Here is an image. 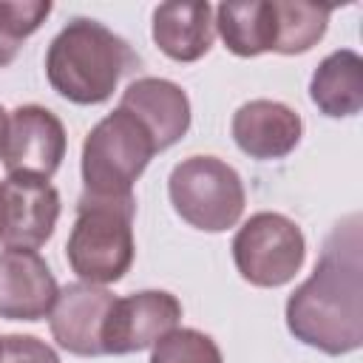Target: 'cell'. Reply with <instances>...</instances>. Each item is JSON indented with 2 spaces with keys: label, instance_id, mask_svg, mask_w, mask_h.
<instances>
[{
  "label": "cell",
  "instance_id": "obj_1",
  "mask_svg": "<svg viewBox=\"0 0 363 363\" xmlns=\"http://www.w3.org/2000/svg\"><path fill=\"white\" fill-rule=\"evenodd\" d=\"M286 329L309 349L349 354L363 343V233L360 216L340 218L312 275L286 298Z\"/></svg>",
  "mask_w": 363,
  "mask_h": 363
},
{
  "label": "cell",
  "instance_id": "obj_21",
  "mask_svg": "<svg viewBox=\"0 0 363 363\" xmlns=\"http://www.w3.org/2000/svg\"><path fill=\"white\" fill-rule=\"evenodd\" d=\"M6 119H9V113L3 111V105H0V147H3V133H6Z\"/></svg>",
  "mask_w": 363,
  "mask_h": 363
},
{
  "label": "cell",
  "instance_id": "obj_16",
  "mask_svg": "<svg viewBox=\"0 0 363 363\" xmlns=\"http://www.w3.org/2000/svg\"><path fill=\"white\" fill-rule=\"evenodd\" d=\"M213 26L227 51L235 57H258L272 51L275 14L272 0H241L221 3L213 9Z\"/></svg>",
  "mask_w": 363,
  "mask_h": 363
},
{
  "label": "cell",
  "instance_id": "obj_2",
  "mask_svg": "<svg viewBox=\"0 0 363 363\" xmlns=\"http://www.w3.org/2000/svg\"><path fill=\"white\" fill-rule=\"evenodd\" d=\"M139 57L108 26L91 17H74L45 51L48 85L74 105H99L113 96Z\"/></svg>",
  "mask_w": 363,
  "mask_h": 363
},
{
  "label": "cell",
  "instance_id": "obj_13",
  "mask_svg": "<svg viewBox=\"0 0 363 363\" xmlns=\"http://www.w3.org/2000/svg\"><path fill=\"white\" fill-rule=\"evenodd\" d=\"M116 108L133 113L153 136L156 150H167L190 130V99L182 85L162 77H139L125 91Z\"/></svg>",
  "mask_w": 363,
  "mask_h": 363
},
{
  "label": "cell",
  "instance_id": "obj_17",
  "mask_svg": "<svg viewBox=\"0 0 363 363\" xmlns=\"http://www.w3.org/2000/svg\"><path fill=\"white\" fill-rule=\"evenodd\" d=\"M275 14V54H306L312 45L320 43L326 34L332 9L318 3H298V0H272Z\"/></svg>",
  "mask_w": 363,
  "mask_h": 363
},
{
  "label": "cell",
  "instance_id": "obj_4",
  "mask_svg": "<svg viewBox=\"0 0 363 363\" xmlns=\"http://www.w3.org/2000/svg\"><path fill=\"white\" fill-rule=\"evenodd\" d=\"M156 150L150 130L125 108L102 116L82 142V184L88 196H133V182L145 173Z\"/></svg>",
  "mask_w": 363,
  "mask_h": 363
},
{
  "label": "cell",
  "instance_id": "obj_12",
  "mask_svg": "<svg viewBox=\"0 0 363 363\" xmlns=\"http://www.w3.org/2000/svg\"><path fill=\"white\" fill-rule=\"evenodd\" d=\"M230 130L241 153L250 159L272 162L289 156L298 147L303 122L295 108L278 99H250L233 113Z\"/></svg>",
  "mask_w": 363,
  "mask_h": 363
},
{
  "label": "cell",
  "instance_id": "obj_15",
  "mask_svg": "<svg viewBox=\"0 0 363 363\" xmlns=\"http://www.w3.org/2000/svg\"><path fill=\"white\" fill-rule=\"evenodd\" d=\"M309 99L318 105L323 116L343 119L354 116L363 108V60L352 48H337L326 54L312 79H309Z\"/></svg>",
  "mask_w": 363,
  "mask_h": 363
},
{
  "label": "cell",
  "instance_id": "obj_6",
  "mask_svg": "<svg viewBox=\"0 0 363 363\" xmlns=\"http://www.w3.org/2000/svg\"><path fill=\"white\" fill-rule=\"evenodd\" d=\"M233 264L238 275L264 289L289 284L306 258V238L301 227L281 213H252L233 235Z\"/></svg>",
  "mask_w": 363,
  "mask_h": 363
},
{
  "label": "cell",
  "instance_id": "obj_7",
  "mask_svg": "<svg viewBox=\"0 0 363 363\" xmlns=\"http://www.w3.org/2000/svg\"><path fill=\"white\" fill-rule=\"evenodd\" d=\"M65 128L57 113L43 105H20L6 119L0 162L6 173L51 179L65 159Z\"/></svg>",
  "mask_w": 363,
  "mask_h": 363
},
{
  "label": "cell",
  "instance_id": "obj_3",
  "mask_svg": "<svg viewBox=\"0 0 363 363\" xmlns=\"http://www.w3.org/2000/svg\"><path fill=\"white\" fill-rule=\"evenodd\" d=\"M133 216L136 199H99L82 193L77 201V221L71 227L65 258L71 272L85 284H116L133 264Z\"/></svg>",
  "mask_w": 363,
  "mask_h": 363
},
{
  "label": "cell",
  "instance_id": "obj_10",
  "mask_svg": "<svg viewBox=\"0 0 363 363\" xmlns=\"http://www.w3.org/2000/svg\"><path fill=\"white\" fill-rule=\"evenodd\" d=\"M113 306V292L96 284H65L57 292V301L48 312V326L60 349L79 354V357H96L102 352V329L105 318Z\"/></svg>",
  "mask_w": 363,
  "mask_h": 363
},
{
  "label": "cell",
  "instance_id": "obj_18",
  "mask_svg": "<svg viewBox=\"0 0 363 363\" xmlns=\"http://www.w3.org/2000/svg\"><path fill=\"white\" fill-rule=\"evenodd\" d=\"M150 349V363H224L216 340L190 326H176Z\"/></svg>",
  "mask_w": 363,
  "mask_h": 363
},
{
  "label": "cell",
  "instance_id": "obj_19",
  "mask_svg": "<svg viewBox=\"0 0 363 363\" xmlns=\"http://www.w3.org/2000/svg\"><path fill=\"white\" fill-rule=\"evenodd\" d=\"M0 363H60V354L34 335L0 337Z\"/></svg>",
  "mask_w": 363,
  "mask_h": 363
},
{
  "label": "cell",
  "instance_id": "obj_8",
  "mask_svg": "<svg viewBox=\"0 0 363 363\" xmlns=\"http://www.w3.org/2000/svg\"><path fill=\"white\" fill-rule=\"evenodd\" d=\"M60 193L51 182L11 173L0 182V244L6 250H40L57 227Z\"/></svg>",
  "mask_w": 363,
  "mask_h": 363
},
{
  "label": "cell",
  "instance_id": "obj_14",
  "mask_svg": "<svg viewBox=\"0 0 363 363\" xmlns=\"http://www.w3.org/2000/svg\"><path fill=\"white\" fill-rule=\"evenodd\" d=\"M216 37L213 6L204 3H162L153 9V43L176 62L201 60Z\"/></svg>",
  "mask_w": 363,
  "mask_h": 363
},
{
  "label": "cell",
  "instance_id": "obj_5",
  "mask_svg": "<svg viewBox=\"0 0 363 363\" xmlns=\"http://www.w3.org/2000/svg\"><path fill=\"white\" fill-rule=\"evenodd\" d=\"M173 210L201 233H224L238 224L247 193L238 170L218 156H187L167 179Z\"/></svg>",
  "mask_w": 363,
  "mask_h": 363
},
{
  "label": "cell",
  "instance_id": "obj_11",
  "mask_svg": "<svg viewBox=\"0 0 363 363\" xmlns=\"http://www.w3.org/2000/svg\"><path fill=\"white\" fill-rule=\"evenodd\" d=\"M57 278L45 258L34 250L0 252V318L43 320L57 301Z\"/></svg>",
  "mask_w": 363,
  "mask_h": 363
},
{
  "label": "cell",
  "instance_id": "obj_20",
  "mask_svg": "<svg viewBox=\"0 0 363 363\" xmlns=\"http://www.w3.org/2000/svg\"><path fill=\"white\" fill-rule=\"evenodd\" d=\"M20 45H23V43H20V40H17V37H14L3 23H0V68H6V65L17 57Z\"/></svg>",
  "mask_w": 363,
  "mask_h": 363
},
{
  "label": "cell",
  "instance_id": "obj_9",
  "mask_svg": "<svg viewBox=\"0 0 363 363\" xmlns=\"http://www.w3.org/2000/svg\"><path fill=\"white\" fill-rule=\"evenodd\" d=\"M182 320V303L164 289H142L113 298L102 329L105 354H133L150 349Z\"/></svg>",
  "mask_w": 363,
  "mask_h": 363
}]
</instances>
